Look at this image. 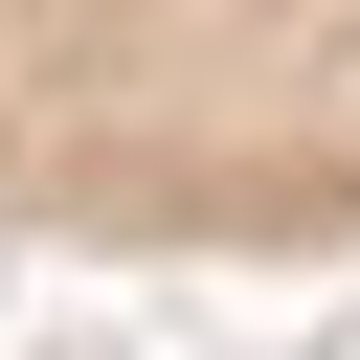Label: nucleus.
Here are the masks:
<instances>
[{
  "mask_svg": "<svg viewBox=\"0 0 360 360\" xmlns=\"http://www.w3.org/2000/svg\"><path fill=\"white\" fill-rule=\"evenodd\" d=\"M0 248L338 270L360 248V0H0Z\"/></svg>",
  "mask_w": 360,
  "mask_h": 360,
  "instance_id": "obj_1",
  "label": "nucleus"
},
{
  "mask_svg": "<svg viewBox=\"0 0 360 360\" xmlns=\"http://www.w3.org/2000/svg\"><path fill=\"white\" fill-rule=\"evenodd\" d=\"M0 360H22V338H0Z\"/></svg>",
  "mask_w": 360,
  "mask_h": 360,
  "instance_id": "obj_2",
  "label": "nucleus"
}]
</instances>
